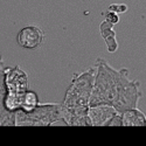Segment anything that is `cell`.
<instances>
[{
  "mask_svg": "<svg viewBox=\"0 0 146 146\" xmlns=\"http://www.w3.org/2000/svg\"><path fill=\"white\" fill-rule=\"evenodd\" d=\"M95 68L96 74L90 105L111 104L120 113L137 108L143 92L139 81L130 80L129 69L116 70L102 57L96 60Z\"/></svg>",
  "mask_w": 146,
  "mask_h": 146,
  "instance_id": "1",
  "label": "cell"
},
{
  "mask_svg": "<svg viewBox=\"0 0 146 146\" xmlns=\"http://www.w3.org/2000/svg\"><path fill=\"white\" fill-rule=\"evenodd\" d=\"M96 68L90 67L78 74H74L70 86L67 89L63 105L70 110L89 109L90 97L94 89Z\"/></svg>",
  "mask_w": 146,
  "mask_h": 146,
  "instance_id": "2",
  "label": "cell"
},
{
  "mask_svg": "<svg viewBox=\"0 0 146 146\" xmlns=\"http://www.w3.org/2000/svg\"><path fill=\"white\" fill-rule=\"evenodd\" d=\"M5 108L8 111L21 109L23 95L28 90V76L19 66L5 68Z\"/></svg>",
  "mask_w": 146,
  "mask_h": 146,
  "instance_id": "3",
  "label": "cell"
},
{
  "mask_svg": "<svg viewBox=\"0 0 146 146\" xmlns=\"http://www.w3.org/2000/svg\"><path fill=\"white\" fill-rule=\"evenodd\" d=\"M62 121V104H39L33 111H17V126H49Z\"/></svg>",
  "mask_w": 146,
  "mask_h": 146,
  "instance_id": "4",
  "label": "cell"
},
{
  "mask_svg": "<svg viewBox=\"0 0 146 146\" xmlns=\"http://www.w3.org/2000/svg\"><path fill=\"white\" fill-rule=\"evenodd\" d=\"M43 41L44 33L38 26H26L21 28L17 35V42L23 49L35 50L42 46Z\"/></svg>",
  "mask_w": 146,
  "mask_h": 146,
  "instance_id": "5",
  "label": "cell"
},
{
  "mask_svg": "<svg viewBox=\"0 0 146 146\" xmlns=\"http://www.w3.org/2000/svg\"><path fill=\"white\" fill-rule=\"evenodd\" d=\"M5 67L0 55V126H17V111H8L5 108Z\"/></svg>",
  "mask_w": 146,
  "mask_h": 146,
  "instance_id": "6",
  "label": "cell"
},
{
  "mask_svg": "<svg viewBox=\"0 0 146 146\" xmlns=\"http://www.w3.org/2000/svg\"><path fill=\"white\" fill-rule=\"evenodd\" d=\"M118 113L117 109L111 104H96L89 106V118L92 126H106L108 121Z\"/></svg>",
  "mask_w": 146,
  "mask_h": 146,
  "instance_id": "7",
  "label": "cell"
},
{
  "mask_svg": "<svg viewBox=\"0 0 146 146\" xmlns=\"http://www.w3.org/2000/svg\"><path fill=\"white\" fill-rule=\"evenodd\" d=\"M113 26H115L113 23L109 22L106 20H104L100 25V33L105 41L109 53H115L118 49V42L116 40V32L112 29Z\"/></svg>",
  "mask_w": 146,
  "mask_h": 146,
  "instance_id": "8",
  "label": "cell"
},
{
  "mask_svg": "<svg viewBox=\"0 0 146 146\" xmlns=\"http://www.w3.org/2000/svg\"><path fill=\"white\" fill-rule=\"evenodd\" d=\"M123 126H146V116L138 108H133L124 111Z\"/></svg>",
  "mask_w": 146,
  "mask_h": 146,
  "instance_id": "9",
  "label": "cell"
},
{
  "mask_svg": "<svg viewBox=\"0 0 146 146\" xmlns=\"http://www.w3.org/2000/svg\"><path fill=\"white\" fill-rule=\"evenodd\" d=\"M40 104L39 102V96L35 91L33 90H27L23 95V100H22V105L21 109L26 112H31L34 109Z\"/></svg>",
  "mask_w": 146,
  "mask_h": 146,
  "instance_id": "10",
  "label": "cell"
},
{
  "mask_svg": "<svg viewBox=\"0 0 146 146\" xmlns=\"http://www.w3.org/2000/svg\"><path fill=\"white\" fill-rule=\"evenodd\" d=\"M106 126H123V115L118 112L116 116H113L108 121Z\"/></svg>",
  "mask_w": 146,
  "mask_h": 146,
  "instance_id": "11",
  "label": "cell"
},
{
  "mask_svg": "<svg viewBox=\"0 0 146 146\" xmlns=\"http://www.w3.org/2000/svg\"><path fill=\"white\" fill-rule=\"evenodd\" d=\"M104 15H105V20L113 23V25H116V23L119 22V17H118V13H116V12H112V11L108 9Z\"/></svg>",
  "mask_w": 146,
  "mask_h": 146,
  "instance_id": "12",
  "label": "cell"
},
{
  "mask_svg": "<svg viewBox=\"0 0 146 146\" xmlns=\"http://www.w3.org/2000/svg\"><path fill=\"white\" fill-rule=\"evenodd\" d=\"M108 9L116 12V13H125V12L127 11V6L125 4H113V5L109 6Z\"/></svg>",
  "mask_w": 146,
  "mask_h": 146,
  "instance_id": "13",
  "label": "cell"
}]
</instances>
